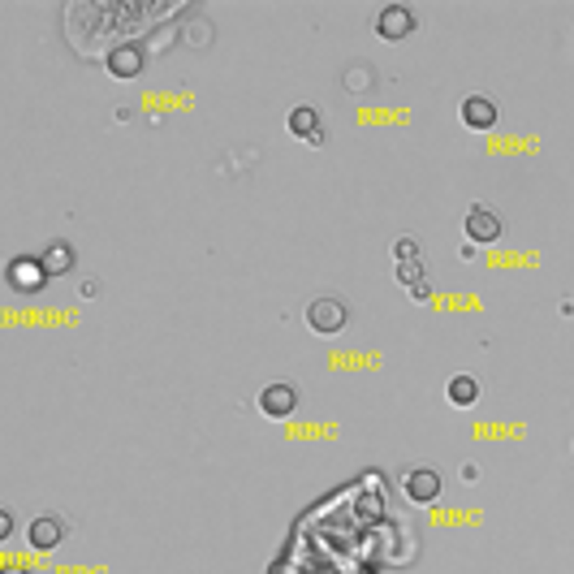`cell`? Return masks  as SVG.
I'll list each match as a JSON object with an SVG mask.
<instances>
[{
	"label": "cell",
	"instance_id": "6da1fadb",
	"mask_svg": "<svg viewBox=\"0 0 574 574\" xmlns=\"http://www.w3.org/2000/svg\"><path fill=\"white\" fill-rule=\"evenodd\" d=\"M345 320H350V312H345L342 298H312V307H307V324H312V333H324V337L342 333Z\"/></svg>",
	"mask_w": 574,
	"mask_h": 574
},
{
	"label": "cell",
	"instance_id": "7a4b0ae2",
	"mask_svg": "<svg viewBox=\"0 0 574 574\" xmlns=\"http://www.w3.org/2000/svg\"><path fill=\"white\" fill-rule=\"evenodd\" d=\"M376 35L380 39H389V44L415 35V9H410V5H384V9L376 14Z\"/></svg>",
	"mask_w": 574,
	"mask_h": 574
},
{
	"label": "cell",
	"instance_id": "3957f363",
	"mask_svg": "<svg viewBox=\"0 0 574 574\" xmlns=\"http://www.w3.org/2000/svg\"><path fill=\"white\" fill-rule=\"evenodd\" d=\"M294 406H298V389L290 380H272L260 394V410L268 419H285V415H294Z\"/></svg>",
	"mask_w": 574,
	"mask_h": 574
},
{
	"label": "cell",
	"instance_id": "277c9868",
	"mask_svg": "<svg viewBox=\"0 0 574 574\" xmlns=\"http://www.w3.org/2000/svg\"><path fill=\"white\" fill-rule=\"evenodd\" d=\"M402 488H406L410 501L427 506V501H436V497H441V471H432V466H415V471L402 476Z\"/></svg>",
	"mask_w": 574,
	"mask_h": 574
},
{
	"label": "cell",
	"instance_id": "5b68a950",
	"mask_svg": "<svg viewBox=\"0 0 574 574\" xmlns=\"http://www.w3.org/2000/svg\"><path fill=\"white\" fill-rule=\"evenodd\" d=\"M462 225H466V238L471 242H497L501 238V216L492 212V208H484V203H476Z\"/></svg>",
	"mask_w": 574,
	"mask_h": 574
},
{
	"label": "cell",
	"instance_id": "8992f818",
	"mask_svg": "<svg viewBox=\"0 0 574 574\" xmlns=\"http://www.w3.org/2000/svg\"><path fill=\"white\" fill-rule=\"evenodd\" d=\"M462 126H466V130H492V126H497V99L466 96L462 99Z\"/></svg>",
	"mask_w": 574,
	"mask_h": 574
},
{
	"label": "cell",
	"instance_id": "52a82bcc",
	"mask_svg": "<svg viewBox=\"0 0 574 574\" xmlns=\"http://www.w3.org/2000/svg\"><path fill=\"white\" fill-rule=\"evenodd\" d=\"M290 134L302 138V143H324V121H320V113L312 104H294L290 108Z\"/></svg>",
	"mask_w": 574,
	"mask_h": 574
},
{
	"label": "cell",
	"instance_id": "ba28073f",
	"mask_svg": "<svg viewBox=\"0 0 574 574\" xmlns=\"http://www.w3.org/2000/svg\"><path fill=\"white\" fill-rule=\"evenodd\" d=\"M44 281H48V272H44L39 260H31V255L9 260V285H14V290H44Z\"/></svg>",
	"mask_w": 574,
	"mask_h": 574
},
{
	"label": "cell",
	"instance_id": "9c48e42d",
	"mask_svg": "<svg viewBox=\"0 0 574 574\" xmlns=\"http://www.w3.org/2000/svg\"><path fill=\"white\" fill-rule=\"evenodd\" d=\"M26 536H31V548H35V553H52L56 544L66 540V527H61V518L44 514V518H35V523H31V531H26Z\"/></svg>",
	"mask_w": 574,
	"mask_h": 574
},
{
	"label": "cell",
	"instance_id": "30bf717a",
	"mask_svg": "<svg viewBox=\"0 0 574 574\" xmlns=\"http://www.w3.org/2000/svg\"><path fill=\"white\" fill-rule=\"evenodd\" d=\"M108 69H113L117 78H134V74L143 69V52H138V44H117V48L108 52Z\"/></svg>",
	"mask_w": 574,
	"mask_h": 574
},
{
	"label": "cell",
	"instance_id": "8fae6325",
	"mask_svg": "<svg viewBox=\"0 0 574 574\" xmlns=\"http://www.w3.org/2000/svg\"><path fill=\"white\" fill-rule=\"evenodd\" d=\"M39 263H44L48 277H69V268H74V246L69 242H48L44 246V255H39Z\"/></svg>",
	"mask_w": 574,
	"mask_h": 574
},
{
	"label": "cell",
	"instance_id": "7c38bea8",
	"mask_svg": "<svg viewBox=\"0 0 574 574\" xmlns=\"http://www.w3.org/2000/svg\"><path fill=\"white\" fill-rule=\"evenodd\" d=\"M476 397H479V380L476 376L462 372V376L449 380V402H454V406H476Z\"/></svg>",
	"mask_w": 574,
	"mask_h": 574
},
{
	"label": "cell",
	"instance_id": "4fadbf2b",
	"mask_svg": "<svg viewBox=\"0 0 574 574\" xmlns=\"http://www.w3.org/2000/svg\"><path fill=\"white\" fill-rule=\"evenodd\" d=\"M14 536V509H0V540Z\"/></svg>",
	"mask_w": 574,
	"mask_h": 574
},
{
	"label": "cell",
	"instance_id": "5bb4252c",
	"mask_svg": "<svg viewBox=\"0 0 574 574\" xmlns=\"http://www.w3.org/2000/svg\"><path fill=\"white\" fill-rule=\"evenodd\" d=\"M0 574H31L26 566H0Z\"/></svg>",
	"mask_w": 574,
	"mask_h": 574
}]
</instances>
